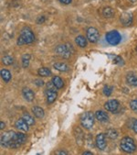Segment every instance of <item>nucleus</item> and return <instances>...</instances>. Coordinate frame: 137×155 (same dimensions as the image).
Instances as JSON below:
<instances>
[{
  "label": "nucleus",
  "instance_id": "nucleus-7",
  "mask_svg": "<svg viewBox=\"0 0 137 155\" xmlns=\"http://www.w3.org/2000/svg\"><path fill=\"white\" fill-rule=\"evenodd\" d=\"M86 34H87V39L91 43H96L100 38V35H99V31L93 27H90L88 28L87 31H86Z\"/></svg>",
  "mask_w": 137,
  "mask_h": 155
},
{
  "label": "nucleus",
  "instance_id": "nucleus-14",
  "mask_svg": "<svg viewBox=\"0 0 137 155\" xmlns=\"http://www.w3.org/2000/svg\"><path fill=\"white\" fill-rule=\"evenodd\" d=\"M95 117L97 120L100 122H108L109 120V116L106 112L102 111V110H98L95 113Z\"/></svg>",
  "mask_w": 137,
  "mask_h": 155
},
{
  "label": "nucleus",
  "instance_id": "nucleus-36",
  "mask_svg": "<svg viewBox=\"0 0 137 155\" xmlns=\"http://www.w3.org/2000/svg\"><path fill=\"white\" fill-rule=\"evenodd\" d=\"M44 20H45V18H44V17H41V18H40L38 19L37 22H38V23H42V22H44Z\"/></svg>",
  "mask_w": 137,
  "mask_h": 155
},
{
  "label": "nucleus",
  "instance_id": "nucleus-38",
  "mask_svg": "<svg viewBox=\"0 0 137 155\" xmlns=\"http://www.w3.org/2000/svg\"><path fill=\"white\" fill-rule=\"evenodd\" d=\"M82 154H83V155H86V154H90V155H91V154H92V152H91V151H84Z\"/></svg>",
  "mask_w": 137,
  "mask_h": 155
},
{
  "label": "nucleus",
  "instance_id": "nucleus-19",
  "mask_svg": "<svg viewBox=\"0 0 137 155\" xmlns=\"http://www.w3.org/2000/svg\"><path fill=\"white\" fill-rule=\"evenodd\" d=\"M0 75H1L2 79L6 83H8L11 80V77H12L11 73L8 70H7V69H2L1 71H0Z\"/></svg>",
  "mask_w": 137,
  "mask_h": 155
},
{
  "label": "nucleus",
  "instance_id": "nucleus-5",
  "mask_svg": "<svg viewBox=\"0 0 137 155\" xmlns=\"http://www.w3.org/2000/svg\"><path fill=\"white\" fill-rule=\"evenodd\" d=\"M55 51L58 55H59L65 59H68L71 57L72 52L73 51V49L71 44H62V45L57 46L55 49Z\"/></svg>",
  "mask_w": 137,
  "mask_h": 155
},
{
  "label": "nucleus",
  "instance_id": "nucleus-20",
  "mask_svg": "<svg viewBox=\"0 0 137 155\" xmlns=\"http://www.w3.org/2000/svg\"><path fill=\"white\" fill-rule=\"evenodd\" d=\"M74 132H75L76 141L81 145V142H82V140H83V132H82V130H81L79 127H76V128H75Z\"/></svg>",
  "mask_w": 137,
  "mask_h": 155
},
{
  "label": "nucleus",
  "instance_id": "nucleus-21",
  "mask_svg": "<svg viewBox=\"0 0 137 155\" xmlns=\"http://www.w3.org/2000/svg\"><path fill=\"white\" fill-rule=\"evenodd\" d=\"M51 81H52V83L54 84V85L58 89H61L64 86V82H63V80L59 76H54Z\"/></svg>",
  "mask_w": 137,
  "mask_h": 155
},
{
  "label": "nucleus",
  "instance_id": "nucleus-29",
  "mask_svg": "<svg viewBox=\"0 0 137 155\" xmlns=\"http://www.w3.org/2000/svg\"><path fill=\"white\" fill-rule=\"evenodd\" d=\"M113 90V88L112 86H110V85H105V86L104 87V94L106 97H109V96L112 95Z\"/></svg>",
  "mask_w": 137,
  "mask_h": 155
},
{
  "label": "nucleus",
  "instance_id": "nucleus-12",
  "mask_svg": "<svg viewBox=\"0 0 137 155\" xmlns=\"http://www.w3.org/2000/svg\"><path fill=\"white\" fill-rule=\"evenodd\" d=\"M22 95H23L24 98L27 101H28V102L33 101L34 98H35V95H34V92L30 88H27V87L23 88V90H22Z\"/></svg>",
  "mask_w": 137,
  "mask_h": 155
},
{
  "label": "nucleus",
  "instance_id": "nucleus-17",
  "mask_svg": "<svg viewBox=\"0 0 137 155\" xmlns=\"http://www.w3.org/2000/svg\"><path fill=\"white\" fill-rule=\"evenodd\" d=\"M53 67L59 71V72H68V70H70V66H68V64H64V63H57V64H54Z\"/></svg>",
  "mask_w": 137,
  "mask_h": 155
},
{
  "label": "nucleus",
  "instance_id": "nucleus-1",
  "mask_svg": "<svg viewBox=\"0 0 137 155\" xmlns=\"http://www.w3.org/2000/svg\"><path fill=\"white\" fill-rule=\"evenodd\" d=\"M1 145L6 148H11V149H17L21 146V143L19 142L18 132H15L13 130L6 131L1 134Z\"/></svg>",
  "mask_w": 137,
  "mask_h": 155
},
{
  "label": "nucleus",
  "instance_id": "nucleus-34",
  "mask_svg": "<svg viewBox=\"0 0 137 155\" xmlns=\"http://www.w3.org/2000/svg\"><path fill=\"white\" fill-rule=\"evenodd\" d=\"M72 0H59V2L64 4V5H68V4H71L72 3Z\"/></svg>",
  "mask_w": 137,
  "mask_h": 155
},
{
  "label": "nucleus",
  "instance_id": "nucleus-37",
  "mask_svg": "<svg viewBox=\"0 0 137 155\" xmlns=\"http://www.w3.org/2000/svg\"><path fill=\"white\" fill-rule=\"evenodd\" d=\"M4 128H5V123L3 121H1V122H0V129L3 130Z\"/></svg>",
  "mask_w": 137,
  "mask_h": 155
},
{
  "label": "nucleus",
  "instance_id": "nucleus-27",
  "mask_svg": "<svg viewBox=\"0 0 137 155\" xmlns=\"http://www.w3.org/2000/svg\"><path fill=\"white\" fill-rule=\"evenodd\" d=\"M2 63L5 65H11L14 63V59H13V57H11L9 55H7V56L2 58Z\"/></svg>",
  "mask_w": 137,
  "mask_h": 155
},
{
  "label": "nucleus",
  "instance_id": "nucleus-16",
  "mask_svg": "<svg viewBox=\"0 0 137 155\" xmlns=\"http://www.w3.org/2000/svg\"><path fill=\"white\" fill-rule=\"evenodd\" d=\"M101 14L106 18H113L114 16V9L113 8L106 7V8H104V9H102Z\"/></svg>",
  "mask_w": 137,
  "mask_h": 155
},
{
  "label": "nucleus",
  "instance_id": "nucleus-13",
  "mask_svg": "<svg viewBox=\"0 0 137 155\" xmlns=\"http://www.w3.org/2000/svg\"><path fill=\"white\" fill-rule=\"evenodd\" d=\"M28 124L23 119V118H20V119H18L15 123V127L21 130V131H27L28 130Z\"/></svg>",
  "mask_w": 137,
  "mask_h": 155
},
{
  "label": "nucleus",
  "instance_id": "nucleus-9",
  "mask_svg": "<svg viewBox=\"0 0 137 155\" xmlns=\"http://www.w3.org/2000/svg\"><path fill=\"white\" fill-rule=\"evenodd\" d=\"M96 146L99 150H105L106 146H107V143H106V140H105V135L104 133H99L97 136H96Z\"/></svg>",
  "mask_w": 137,
  "mask_h": 155
},
{
  "label": "nucleus",
  "instance_id": "nucleus-2",
  "mask_svg": "<svg viewBox=\"0 0 137 155\" xmlns=\"http://www.w3.org/2000/svg\"><path fill=\"white\" fill-rule=\"evenodd\" d=\"M34 41H35V36H34V33L32 30L26 27L24 28H22L21 32H20V36L18 39V45H24V44H29L32 43Z\"/></svg>",
  "mask_w": 137,
  "mask_h": 155
},
{
  "label": "nucleus",
  "instance_id": "nucleus-18",
  "mask_svg": "<svg viewBox=\"0 0 137 155\" xmlns=\"http://www.w3.org/2000/svg\"><path fill=\"white\" fill-rule=\"evenodd\" d=\"M32 112H33L34 116L38 118H42L44 117V110L40 107L36 106V107H32Z\"/></svg>",
  "mask_w": 137,
  "mask_h": 155
},
{
  "label": "nucleus",
  "instance_id": "nucleus-33",
  "mask_svg": "<svg viewBox=\"0 0 137 155\" xmlns=\"http://www.w3.org/2000/svg\"><path fill=\"white\" fill-rule=\"evenodd\" d=\"M34 83H35V84L38 85V86H42V85H44V82H43L42 80H40V79H36L35 81H34Z\"/></svg>",
  "mask_w": 137,
  "mask_h": 155
},
{
  "label": "nucleus",
  "instance_id": "nucleus-23",
  "mask_svg": "<svg viewBox=\"0 0 137 155\" xmlns=\"http://www.w3.org/2000/svg\"><path fill=\"white\" fill-rule=\"evenodd\" d=\"M75 42L77 43V45L81 48H85L87 46V40L83 37V36H78L75 39Z\"/></svg>",
  "mask_w": 137,
  "mask_h": 155
},
{
  "label": "nucleus",
  "instance_id": "nucleus-31",
  "mask_svg": "<svg viewBox=\"0 0 137 155\" xmlns=\"http://www.w3.org/2000/svg\"><path fill=\"white\" fill-rule=\"evenodd\" d=\"M18 140H19V142L21 143V145L27 141V137L25 134H23L21 132H18Z\"/></svg>",
  "mask_w": 137,
  "mask_h": 155
},
{
  "label": "nucleus",
  "instance_id": "nucleus-28",
  "mask_svg": "<svg viewBox=\"0 0 137 155\" xmlns=\"http://www.w3.org/2000/svg\"><path fill=\"white\" fill-rule=\"evenodd\" d=\"M129 126H130V128H131L135 133H137V119L132 118V119L130 120Z\"/></svg>",
  "mask_w": 137,
  "mask_h": 155
},
{
  "label": "nucleus",
  "instance_id": "nucleus-11",
  "mask_svg": "<svg viewBox=\"0 0 137 155\" xmlns=\"http://www.w3.org/2000/svg\"><path fill=\"white\" fill-rule=\"evenodd\" d=\"M120 21L123 26H130L132 23V15L131 13H123L120 16Z\"/></svg>",
  "mask_w": 137,
  "mask_h": 155
},
{
  "label": "nucleus",
  "instance_id": "nucleus-6",
  "mask_svg": "<svg viewBox=\"0 0 137 155\" xmlns=\"http://www.w3.org/2000/svg\"><path fill=\"white\" fill-rule=\"evenodd\" d=\"M105 39L106 41L113 46L118 45L121 41H122V36L121 34L117 31V30H112V31H109L106 35H105Z\"/></svg>",
  "mask_w": 137,
  "mask_h": 155
},
{
  "label": "nucleus",
  "instance_id": "nucleus-3",
  "mask_svg": "<svg viewBox=\"0 0 137 155\" xmlns=\"http://www.w3.org/2000/svg\"><path fill=\"white\" fill-rule=\"evenodd\" d=\"M94 118H95V115H93L91 112H85L81 116V126L86 129V130H90L92 128L93 124H94Z\"/></svg>",
  "mask_w": 137,
  "mask_h": 155
},
{
  "label": "nucleus",
  "instance_id": "nucleus-24",
  "mask_svg": "<svg viewBox=\"0 0 137 155\" xmlns=\"http://www.w3.org/2000/svg\"><path fill=\"white\" fill-rule=\"evenodd\" d=\"M38 74L41 77H48V76L51 75V71L49 68H47V67H42V68L39 69Z\"/></svg>",
  "mask_w": 137,
  "mask_h": 155
},
{
  "label": "nucleus",
  "instance_id": "nucleus-30",
  "mask_svg": "<svg viewBox=\"0 0 137 155\" xmlns=\"http://www.w3.org/2000/svg\"><path fill=\"white\" fill-rule=\"evenodd\" d=\"M113 63L116 64H119V65H123V58L121 56H115V55H113Z\"/></svg>",
  "mask_w": 137,
  "mask_h": 155
},
{
  "label": "nucleus",
  "instance_id": "nucleus-35",
  "mask_svg": "<svg viewBox=\"0 0 137 155\" xmlns=\"http://www.w3.org/2000/svg\"><path fill=\"white\" fill-rule=\"evenodd\" d=\"M55 154H64V155H67V154H68V152L64 151V150H58V151L55 152Z\"/></svg>",
  "mask_w": 137,
  "mask_h": 155
},
{
  "label": "nucleus",
  "instance_id": "nucleus-26",
  "mask_svg": "<svg viewBox=\"0 0 137 155\" xmlns=\"http://www.w3.org/2000/svg\"><path fill=\"white\" fill-rule=\"evenodd\" d=\"M22 118L28 124L29 126H32V125L35 124V120H34V118L27 113H24L23 116H22Z\"/></svg>",
  "mask_w": 137,
  "mask_h": 155
},
{
  "label": "nucleus",
  "instance_id": "nucleus-22",
  "mask_svg": "<svg viewBox=\"0 0 137 155\" xmlns=\"http://www.w3.org/2000/svg\"><path fill=\"white\" fill-rule=\"evenodd\" d=\"M30 54L28 53H25L22 58H21V63H22V67L23 68H27L28 65H29V61H30Z\"/></svg>",
  "mask_w": 137,
  "mask_h": 155
},
{
  "label": "nucleus",
  "instance_id": "nucleus-4",
  "mask_svg": "<svg viewBox=\"0 0 137 155\" xmlns=\"http://www.w3.org/2000/svg\"><path fill=\"white\" fill-rule=\"evenodd\" d=\"M120 147H121V149L123 151L128 152V153H132V152L135 151V150H136V146H135L134 140L132 138H130V137H124L121 140Z\"/></svg>",
  "mask_w": 137,
  "mask_h": 155
},
{
  "label": "nucleus",
  "instance_id": "nucleus-15",
  "mask_svg": "<svg viewBox=\"0 0 137 155\" xmlns=\"http://www.w3.org/2000/svg\"><path fill=\"white\" fill-rule=\"evenodd\" d=\"M126 82L130 85L137 86V75L132 73H129L126 76Z\"/></svg>",
  "mask_w": 137,
  "mask_h": 155
},
{
  "label": "nucleus",
  "instance_id": "nucleus-39",
  "mask_svg": "<svg viewBox=\"0 0 137 155\" xmlns=\"http://www.w3.org/2000/svg\"><path fill=\"white\" fill-rule=\"evenodd\" d=\"M135 51H136V52H137V47H136V49H135Z\"/></svg>",
  "mask_w": 137,
  "mask_h": 155
},
{
  "label": "nucleus",
  "instance_id": "nucleus-25",
  "mask_svg": "<svg viewBox=\"0 0 137 155\" xmlns=\"http://www.w3.org/2000/svg\"><path fill=\"white\" fill-rule=\"evenodd\" d=\"M105 135H106V137L109 138L110 140H115V139L118 137V132H117L115 130H113V129H110V130H108L106 131Z\"/></svg>",
  "mask_w": 137,
  "mask_h": 155
},
{
  "label": "nucleus",
  "instance_id": "nucleus-32",
  "mask_svg": "<svg viewBox=\"0 0 137 155\" xmlns=\"http://www.w3.org/2000/svg\"><path fill=\"white\" fill-rule=\"evenodd\" d=\"M130 107L132 111L136 112L137 113V100L134 99V100H132L130 102Z\"/></svg>",
  "mask_w": 137,
  "mask_h": 155
},
{
  "label": "nucleus",
  "instance_id": "nucleus-8",
  "mask_svg": "<svg viewBox=\"0 0 137 155\" xmlns=\"http://www.w3.org/2000/svg\"><path fill=\"white\" fill-rule=\"evenodd\" d=\"M119 107H120V104L115 99L109 100L104 104V108L107 111H110V112H113V113H116L119 110Z\"/></svg>",
  "mask_w": 137,
  "mask_h": 155
},
{
  "label": "nucleus",
  "instance_id": "nucleus-10",
  "mask_svg": "<svg viewBox=\"0 0 137 155\" xmlns=\"http://www.w3.org/2000/svg\"><path fill=\"white\" fill-rule=\"evenodd\" d=\"M57 89L58 88H47L46 90V97L48 104H52L57 98Z\"/></svg>",
  "mask_w": 137,
  "mask_h": 155
}]
</instances>
